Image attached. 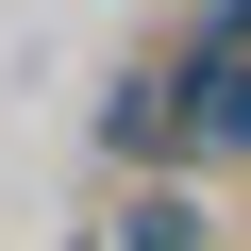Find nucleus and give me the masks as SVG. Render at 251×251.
I'll use <instances>...</instances> for the list:
<instances>
[{"label":"nucleus","instance_id":"2","mask_svg":"<svg viewBox=\"0 0 251 251\" xmlns=\"http://www.w3.org/2000/svg\"><path fill=\"white\" fill-rule=\"evenodd\" d=\"M100 251H218V201H201L184 168H151V184L100 201Z\"/></svg>","mask_w":251,"mask_h":251},{"label":"nucleus","instance_id":"1","mask_svg":"<svg viewBox=\"0 0 251 251\" xmlns=\"http://www.w3.org/2000/svg\"><path fill=\"white\" fill-rule=\"evenodd\" d=\"M168 84H184V151H201V168H251V34L168 50Z\"/></svg>","mask_w":251,"mask_h":251}]
</instances>
